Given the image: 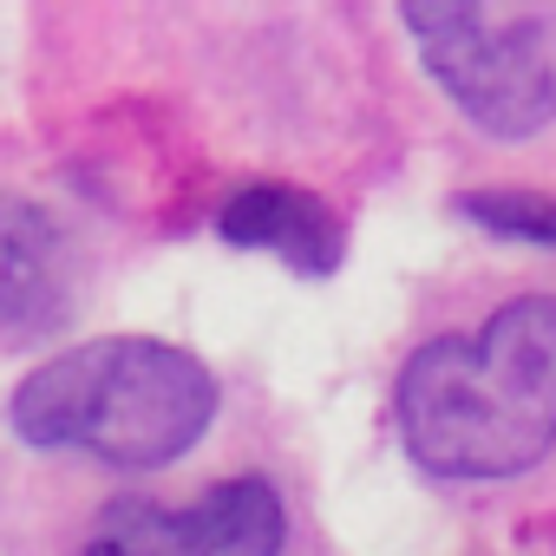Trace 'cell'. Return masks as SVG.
<instances>
[{"instance_id":"cell-1","label":"cell","mask_w":556,"mask_h":556,"mask_svg":"<svg viewBox=\"0 0 556 556\" xmlns=\"http://www.w3.org/2000/svg\"><path fill=\"white\" fill-rule=\"evenodd\" d=\"M400 439L432 478H517L556 445V295L504 302L478 341H426L393 393Z\"/></svg>"},{"instance_id":"cell-2","label":"cell","mask_w":556,"mask_h":556,"mask_svg":"<svg viewBox=\"0 0 556 556\" xmlns=\"http://www.w3.org/2000/svg\"><path fill=\"white\" fill-rule=\"evenodd\" d=\"M216 419V380L184 348L112 334L34 367L14 393V432L40 452L79 445L118 471L184 458Z\"/></svg>"},{"instance_id":"cell-3","label":"cell","mask_w":556,"mask_h":556,"mask_svg":"<svg viewBox=\"0 0 556 556\" xmlns=\"http://www.w3.org/2000/svg\"><path fill=\"white\" fill-rule=\"evenodd\" d=\"M400 27L419 40L426 73L445 99L491 138H536L556 118V53L543 21L491 14L465 0H419L400 8Z\"/></svg>"},{"instance_id":"cell-4","label":"cell","mask_w":556,"mask_h":556,"mask_svg":"<svg viewBox=\"0 0 556 556\" xmlns=\"http://www.w3.org/2000/svg\"><path fill=\"white\" fill-rule=\"evenodd\" d=\"M73 255L40 203L0 197V341H34L66 321Z\"/></svg>"},{"instance_id":"cell-5","label":"cell","mask_w":556,"mask_h":556,"mask_svg":"<svg viewBox=\"0 0 556 556\" xmlns=\"http://www.w3.org/2000/svg\"><path fill=\"white\" fill-rule=\"evenodd\" d=\"M216 229L236 249H275V255H289V268H302V275H334L341 249H348L334 210L321 197L295 190V184H249V190H236L223 203Z\"/></svg>"},{"instance_id":"cell-6","label":"cell","mask_w":556,"mask_h":556,"mask_svg":"<svg viewBox=\"0 0 556 556\" xmlns=\"http://www.w3.org/2000/svg\"><path fill=\"white\" fill-rule=\"evenodd\" d=\"M190 517H197L203 556H282V536H289V510L268 478L210 484L190 504Z\"/></svg>"},{"instance_id":"cell-7","label":"cell","mask_w":556,"mask_h":556,"mask_svg":"<svg viewBox=\"0 0 556 556\" xmlns=\"http://www.w3.org/2000/svg\"><path fill=\"white\" fill-rule=\"evenodd\" d=\"M86 556H203L197 517L190 510H164V504H112L86 543Z\"/></svg>"},{"instance_id":"cell-8","label":"cell","mask_w":556,"mask_h":556,"mask_svg":"<svg viewBox=\"0 0 556 556\" xmlns=\"http://www.w3.org/2000/svg\"><path fill=\"white\" fill-rule=\"evenodd\" d=\"M458 216H471L491 236H517V242H549L556 249V197H536V190H465Z\"/></svg>"}]
</instances>
